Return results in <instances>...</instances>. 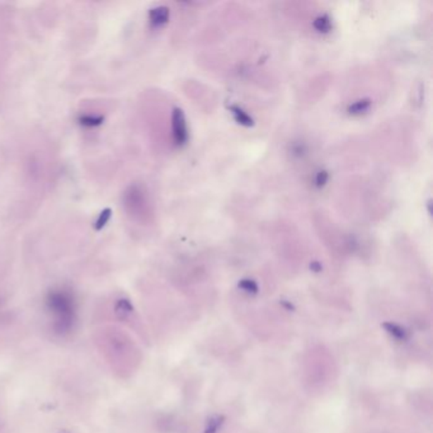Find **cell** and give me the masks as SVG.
Returning <instances> with one entry per match:
<instances>
[{
    "label": "cell",
    "mask_w": 433,
    "mask_h": 433,
    "mask_svg": "<svg viewBox=\"0 0 433 433\" xmlns=\"http://www.w3.org/2000/svg\"><path fill=\"white\" fill-rule=\"evenodd\" d=\"M47 305L52 314L55 315L56 328L60 332L70 330L74 322V299L66 291H52L47 298Z\"/></svg>",
    "instance_id": "1"
},
{
    "label": "cell",
    "mask_w": 433,
    "mask_h": 433,
    "mask_svg": "<svg viewBox=\"0 0 433 433\" xmlns=\"http://www.w3.org/2000/svg\"><path fill=\"white\" fill-rule=\"evenodd\" d=\"M172 131L173 139L178 146L184 145L188 142V127L186 117L181 108H175L172 115Z\"/></svg>",
    "instance_id": "2"
},
{
    "label": "cell",
    "mask_w": 433,
    "mask_h": 433,
    "mask_svg": "<svg viewBox=\"0 0 433 433\" xmlns=\"http://www.w3.org/2000/svg\"><path fill=\"white\" fill-rule=\"evenodd\" d=\"M150 23L154 27H162L168 22L169 9L167 7H156L149 13Z\"/></svg>",
    "instance_id": "3"
},
{
    "label": "cell",
    "mask_w": 433,
    "mask_h": 433,
    "mask_svg": "<svg viewBox=\"0 0 433 433\" xmlns=\"http://www.w3.org/2000/svg\"><path fill=\"white\" fill-rule=\"evenodd\" d=\"M314 28L317 30L318 32H330V28H332V20L327 14L319 15L317 20H314Z\"/></svg>",
    "instance_id": "4"
},
{
    "label": "cell",
    "mask_w": 433,
    "mask_h": 433,
    "mask_svg": "<svg viewBox=\"0 0 433 433\" xmlns=\"http://www.w3.org/2000/svg\"><path fill=\"white\" fill-rule=\"evenodd\" d=\"M232 113L234 118L237 120V123H239L243 126H251L253 123V120L251 116H248L244 111L239 107H232Z\"/></svg>",
    "instance_id": "5"
},
{
    "label": "cell",
    "mask_w": 433,
    "mask_h": 433,
    "mask_svg": "<svg viewBox=\"0 0 433 433\" xmlns=\"http://www.w3.org/2000/svg\"><path fill=\"white\" fill-rule=\"evenodd\" d=\"M370 106H371V103H370V101H368V99L358 101V102H356V103L352 104L349 107V112L352 113V115H361L363 112L369 110Z\"/></svg>",
    "instance_id": "6"
},
{
    "label": "cell",
    "mask_w": 433,
    "mask_h": 433,
    "mask_svg": "<svg viewBox=\"0 0 433 433\" xmlns=\"http://www.w3.org/2000/svg\"><path fill=\"white\" fill-rule=\"evenodd\" d=\"M102 121H103V117L92 116V115L83 116L80 118V123H83L84 126H89V127L98 126V125H101V123H102Z\"/></svg>",
    "instance_id": "7"
},
{
    "label": "cell",
    "mask_w": 433,
    "mask_h": 433,
    "mask_svg": "<svg viewBox=\"0 0 433 433\" xmlns=\"http://www.w3.org/2000/svg\"><path fill=\"white\" fill-rule=\"evenodd\" d=\"M239 286L243 290H246V291L248 292H257V290H258L257 284H256L254 281H251V280H244V281H241Z\"/></svg>",
    "instance_id": "8"
},
{
    "label": "cell",
    "mask_w": 433,
    "mask_h": 433,
    "mask_svg": "<svg viewBox=\"0 0 433 433\" xmlns=\"http://www.w3.org/2000/svg\"><path fill=\"white\" fill-rule=\"evenodd\" d=\"M385 327L388 328V332H390L393 336L396 337V338H401V337H404V330L399 328L398 325H395V324H385Z\"/></svg>",
    "instance_id": "9"
},
{
    "label": "cell",
    "mask_w": 433,
    "mask_h": 433,
    "mask_svg": "<svg viewBox=\"0 0 433 433\" xmlns=\"http://www.w3.org/2000/svg\"><path fill=\"white\" fill-rule=\"evenodd\" d=\"M328 181V173L327 172H319L317 175V184L319 187L324 186Z\"/></svg>",
    "instance_id": "10"
},
{
    "label": "cell",
    "mask_w": 433,
    "mask_h": 433,
    "mask_svg": "<svg viewBox=\"0 0 433 433\" xmlns=\"http://www.w3.org/2000/svg\"><path fill=\"white\" fill-rule=\"evenodd\" d=\"M108 219H110V210H106V211H103V213H101V216H99V220L97 221V224H99V225H98V229H99V227H103L104 224L107 222V220H108Z\"/></svg>",
    "instance_id": "11"
}]
</instances>
